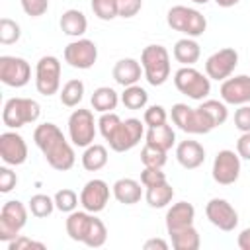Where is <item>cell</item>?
Wrapping results in <instances>:
<instances>
[{
	"label": "cell",
	"instance_id": "obj_34",
	"mask_svg": "<svg viewBox=\"0 0 250 250\" xmlns=\"http://www.w3.org/2000/svg\"><path fill=\"white\" fill-rule=\"evenodd\" d=\"M27 207H29V213L33 217H37V219H45V217H49L53 213V209H57L55 207V199L45 195V193L31 195V199L27 201Z\"/></svg>",
	"mask_w": 250,
	"mask_h": 250
},
{
	"label": "cell",
	"instance_id": "obj_14",
	"mask_svg": "<svg viewBox=\"0 0 250 250\" xmlns=\"http://www.w3.org/2000/svg\"><path fill=\"white\" fill-rule=\"evenodd\" d=\"M205 215H207V219H209V223L213 227H217L219 230H225V232L234 230L236 225H238L236 209L223 197L209 199L207 205H205Z\"/></svg>",
	"mask_w": 250,
	"mask_h": 250
},
{
	"label": "cell",
	"instance_id": "obj_3",
	"mask_svg": "<svg viewBox=\"0 0 250 250\" xmlns=\"http://www.w3.org/2000/svg\"><path fill=\"white\" fill-rule=\"evenodd\" d=\"M166 21L174 31L184 33L186 37H199L207 29V20L205 16L189 6H172L166 14Z\"/></svg>",
	"mask_w": 250,
	"mask_h": 250
},
{
	"label": "cell",
	"instance_id": "obj_31",
	"mask_svg": "<svg viewBox=\"0 0 250 250\" xmlns=\"http://www.w3.org/2000/svg\"><path fill=\"white\" fill-rule=\"evenodd\" d=\"M59 96H61V104L64 107H76L82 102V98H84V82L80 78L68 80L62 86V90H61Z\"/></svg>",
	"mask_w": 250,
	"mask_h": 250
},
{
	"label": "cell",
	"instance_id": "obj_51",
	"mask_svg": "<svg viewBox=\"0 0 250 250\" xmlns=\"http://www.w3.org/2000/svg\"><path fill=\"white\" fill-rule=\"evenodd\" d=\"M217 2V6H221V8H232V6H236L240 0H215Z\"/></svg>",
	"mask_w": 250,
	"mask_h": 250
},
{
	"label": "cell",
	"instance_id": "obj_50",
	"mask_svg": "<svg viewBox=\"0 0 250 250\" xmlns=\"http://www.w3.org/2000/svg\"><path fill=\"white\" fill-rule=\"evenodd\" d=\"M236 244H238L240 250H250V229L240 230V234L236 238Z\"/></svg>",
	"mask_w": 250,
	"mask_h": 250
},
{
	"label": "cell",
	"instance_id": "obj_32",
	"mask_svg": "<svg viewBox=\"0 0 250 250\" xmlns=\"http://www.w3.org/2000/svg\"><path fill=\"white\" fill-rule=\"evenodd\" d=\"M148 102V94L145 88L133 84V86H125L123 94H121V104L127 109H143Z\"/></svg>",
	"mask_w": 250,
	"mask_h": 250
},
{
	"label": "cell",
	"instance_id": "obj_45",
	"mask_svg": "<svg viewBox=\"0 0 250 250\" xmlns=\"http://www.w3.org/2000/svg\"><path fill=\"white\" fill-rule=\"evenodd\" d=\"M143 8V0H117V12L119 18H133L141 12Z\"/></svg>",
	"mask_w": 250,
	"mask_h": 250
},
{
	"label": "cell",
	"instance_id": "obj_15",
	"mask_svg": "<svg viewBox=\"0 0 250 250\" xmlns=\"http://www.w3.org/2000/svg\"><path fill=\"white\" fill-rule=\"evenodd\" d=\"M213 180L221 186H230L240 176V156L234 150L223 148L213 160Z\"/></svg>",
	"mask_w": 250,
	"mask_h": 250
},
{
	"label": "cell",
	"instance_id": "obj_29",
	"mask_svg": "<svg viewBox=\"0 0 250 250\" xmlns=\"http://www.w3.org/2000/svg\"><path fill=\"white\" fill-rule=\"evenodd\" d=\"M90 102H92L94 111L105 113V111H113V109L117 107L119 96H117V92H115L113 88H109V86H100V88L94 90Z\"/></svg>",
	"mask_w": 250,
	"mask_h": 250
},
{
	"label": "cell",
	"instance_id": "obj_22",
	"mask_svg": "<svg viewBox=\"0 0 250 250\" xmlns=\"http://www.w3.org/2000/svg\"><path fill=\"white\" fill-rule=\"evenodd\" d=\"M111 193H113V197L119 203H123V205H135L143 197V188L133 178H119L111 186Z\"/></svg>",
	"mask_w": 250,
	"mask_h": 250
},
{
	"label": "cell",
	"instance_id": "obj_46",
	"mask_svg": "<svg viewBox=\"0 0 250 250\" xmlns=\"http://www.w3.org/2000/svg\"><path fill=\"white\" fill-rule=\"evenodd\" d=\"M234 127L240 133H248L250 131V105L244 104L234 111Z\"/></svg>",
	"mask_w": 250,
	"mask_h": 250
},
{
	"label": "cell",
	"instance_id": "obj_6",
	"mask_svg": "<svg viewBox=\"0 0 250 250\" xmlns=\"http://www.w3.org/2000/svg\"><path fill=\"white\" fill-rule=\"evenodd\" d=\"M172 121H174V125H178V129H182L184 133H189V135H205L215 129L213 121L199 105L189 107L188 104H174L172 105Z\"/></svg>",
	"mask_w": 250,
	"mask_h": 250
},
{
	"label": "cell",
	"instance_id": "obj_21",
	"mask_svg": "<svg viewBox=\"0 0 250 250\" xmlns=\"http://www.w3.org/2000/svg\"><path fill=\"white\" fill-rule=\"evenodd\" d=\"M113 80L119 84V86H133L141 80V76L145 74L143 72V64L135 59H121L115 62L113 66Z\"/></svg>",
	"mask_w": 250,
	"mask_h": 250
},
{
	"label": "cell",
	"instance_id": "obj_11",
	"mask_svg": "<svg viewBox=\"0 0 250 250\" xmlns=\"http://www.w3.org/2000/svg\"><path fill=\"white\" fill-rule=\"evenodd\" d=\"M62 57H64V61H66L72 68L88 70V68H92L94 62L98 61V47H96L94 41L84 39V37H78L76 41H70V43L64 47Z\"/></svg>",
	"mask_w": 250,
	"mask_h": 250
},
{
	"label": "cell",
	"instance_id": "obj_27",
	"mask_svg": "<svg viewBox=\"0 0 250 250\" xmlns=\"http://www.w3.org/2000/svg\"><path fill=\"white\" fill-rule=\"evenodd\" d=\"M145 139H146L148 145H152V146L162 148V150L168 152L174 146V143H176V133H174V129L168 123H162L158 127H148Z\"/></svg>",
	"mask_w": 250,
	"mask_h": 250
},
{
	"label": "cell",
	"instance_id": "obj_1",
	"mask_svg": "<svg viewBox=\"0 0 250 250\" xmlns=\"http://www.w3.org/2000/svg\"><path fill=\"white\" fill-rule=\"evenodd\" d=\"M33 141L43 152L47 164L59 172H66L74 166L76 154L72 145L66 141L62 131L55 123H41L33 131Z\"/></svg>",
	"mask_w": 250,
	"mask_h": 250
},
{
	"label": "cell",
	"instance_id": "obj_12",
	"mask_svg": "<svg viewBox=\"0 0 250 250\" xmlns=\"http://www.w3.org/2000/svg\"><path fill=\"white\" fill-rule=\"evenodd\" d=\"M143 137H145V125L141 123V119L129 117V119L121 121V125L117 127V131L113 133V137L107 143H109L111 150L125 152V150H131L133 146H137Z\"/></svg>",
	"mask_w": 250,
	"mask_h": 250
},
{
	"label": "cell",
	"instance_id": "obj_36",
	"mask_svg": "<svg viewBox=\"0 0 250 250\" xmlns=\"http://www.w3.org/2000/svg\"><path fill=\"white\" fill-rule=\"evenodd\" d=\"M166 150L162 148H156L148 143H145L143 150H141V162L143 166H150V168H164L166 164Z\"/></svg>",
	"mask_w": 250,
	"mask_h": 250
},
{
	"label": "cell",
	"instance_id": "obj_7",
	"mask_svg": "<svg viewBox=\"0 0 250 250\" xmlns=\"http://www.w3.org/2000/svg\"><path fill=\"white\" fill-rule=\"evenodd\" d=\"M27 213H29V207H25L18 199H10L2 205V209H0V242L8 244L10 240H14L20 234V230L27 223Z\"/></svg>",
	"mask_w": 250,
	"mask_h": 250
},
{
	"label": "cell",
	"instance_id": "obj_28",
	"mask_svg": "<svg viewBox=\"0 0 250 250\" xmlns=\"http://www.w3.org/2000/svg\"><path fill=\"white\" fill-rule=\"evenodd\" d=\"M172 197H174V188L168 184V180L166 182H160L156 186H148L146 191H145V199H146V203L152 209L166 207L172 201Z\"/></svg>",
	"mask_w": 250,
	"mask_h": 250
},
{
	"label": "cell",
	"instance_id": "obj_35",
	"mask_svg": "<svg viewBox=\"0 0 250 250\" xmlns=\"http://www.w3.org/2000/svg\"><path fill=\"white\" fill-rule=\"evenodd\" d=\"M199 107L209 115V119L213 121L215 127L223 125L227 121V117H229V109H227L225 102H219V100H203L199 104Z\"/></svg>",
	"mask_w": 250,
	"mask_h": 250
},
{
	"label": "cell",
	"instance_id": "obj_17",
	"mask_svg": "<svg viewBox=\"0 0 250 250\" xmlns=\"http://www.w3.org/2000/svg\"><path fill=\"white\" fill-rule=\"evenodd\" d=\"M107 201H109V186L104 180L94 178V180L86 182V186L80 191L82 209H86L90 213H100L105 209Z\"/></svg>",
	"mask_w": 250,
	"mask_h": 250
},
{
	"label": "cell",
	"instance_id": "obj_10",
	"mask_svg": "<svg viewBox=\"0 0 250 250\" xmlns=\"http://www.w3.org/2000/svg\"><path fill=\"white\" fill-rule=\"evenodd\" d=\"M31 80V66L21 57H0V82L10 88H21Z\"/></svg>",
	"mask_w": 250,
	"mask_h": 250
},
{
	"label": "cell",
	"instance_id": "obj_52",
	"mask_svg": "<svg viewBox=\"0 0 250 250\" xmlns=\"http://www.w3.org/2000/svg\"><path fill=\"white\" fill-rule=\"evenodd\" d=\"M191 2H193V4H207L209 0H191Z\"/></svg>",
	"mask_w": 250,
	"mask_h": 250
},
{
	"label": "cell",
	"instance_id": "obj_25",
	"mask_svg": "<svg viewBox=\"0 0 250 250\" xmlns=\"http://www.w3.org/2000/svg\"><path fill=\"white\" fill-rule=\"evenodd\" d=\"M92 217H94V213H90V211H86V209H84V211H72V213H68L66 223H64L66 234H68L72 240L82 242L84 236H86V232H88V229H90Z\"/></svg>",
	"mask_w": 250,
	"mask_h": 250
},
{
	"label": "cell",
	"instance_id": "obj_2",
	"mask_svg": "<svg viewBox=\"0 0 250 250\" xmlns=\"http://www.w3.org/2000/svg\"><path fill=\"white\" fill-rule=\"evenodd\" d=\"M141 64L150 86H162L170 78V53L162 45H146L141 53Z\"/></svg>",
	"mask_w": 250,
	"mask_h": 250
},
{
	"label": "cell",
	"instance_id": "obj_47",
	"mask_svg": "<svg viewBox=\"0 0 250 250\" xmlns=\"http://www.w3.org/2000/svg\"><path fill=\"white\" fill-rule=\"evenodd\" d=\"M16 184H18L16 172L12 168H8V166H2L0 168V191L8 193V191H12L16 188Z\"/></svg>",
	"mask_w": 250,
	"mask_h": 250
},
{
	"label": "cell",
	"instance_id": "obj_4",
	"mask_svg": "<svg viewBox=\"0 0 250 250\" xmlns=\"http://www.w3.org/2000/svg\"><path fill=\"white\" fill-rule=\"evenodd\" d=\"M41 115V105L31 98H10L2 109V123L8 129H20L27 123H35Z\"/></svg>",
	"mask_w": 250,
	"mask_h": 250
},
{
	"label": "cell",
	"instance_id": "obj_16",
	"mask_svg": "<svg viewBox=\"0 0 250 250\" xmlns=\"http://www.w3.org/2000/svg\"><path fill=\"white\" fill-rule=\"evenodd\" d=\"M0 158L8 166H20L27 160L25 139L16 131H4L0 135Z\"/></svg>",
	"mask_w": 250,
	"mask_h": 250
},
{
	"label": "cell",
	"instance_id": "obj_24",
	"mask_svg": "<svg viewBox=\"0 0 250 250\" xmlns=\"http://www.w3.org/2000/svg\"><path fill=\"white\" fill-rule=\"evenodd\" d=\"M59 25H61L62 33H66V35L78 39V37H82V35L86 33V29H88V20H86V16H84L80 10L70 8V10L62 12V16H61V20H59Z\"/></svg>",
	"mask_w": 250,
	"mask_h": 250
},
{
	"label": "cell",
	"instance_id": "obj_5",
	"mask_svg": "<svg viewBox=\"0 0 250 250\" xmlns=\"http://www.w3.org/2000/svg\"><path fill=\"white\" fill-rule=\"evenodd\" d=\"M174 86L189 100L203 102L211 92V78L193 66H182L174 72Z\"/></svg>",
	"mask_w": 250,
	"mask_h": 250
},
{
	"label": "cell",
	"instance_id": "obj_20",
	"mask_svg": "<svg viewBox=\"0 0 250 250\" xmlns=\"http://www.w3.org/2000/svg\"><path fill=\"white\" fill-rule=\"evenodd\" d=\"M195 219V207L188 201H178L166 211V230L174 232L178 229L193 225Z\"/></svg>",
	"mask_w": 250,
	"mask_h": 250
},
{
	"label": "cell",
	"instance_id": "obj_23",
	"mask_svg": "<svg viewBox=\"0 0 250 250\" xmlns=\"http://www.w3.org/2000/svg\"><path fill=\"white\" fill-rule=\"evenodd\" d=\"M174 59L182 64V66H193L199 61L201 55V47L193 37H182L176 41L174 51H172Z\"/></svg>",
	"mask_w": 250,
	"mask_h": 250
},
{
	"label": "cell",
	"instance_id": "obj_30",
	"mask_svg": "<svg viewBox=\"0 0 250 250\" xmlns=\"http://www.w3.org/2000/svg\"><path fill=\"white\" fill-rule=\"evenodd\" d=\"M105 164H107V148L104 145L92 143V145H88L84 148V154H82V166H84V170L98 172Z\"/></svg>",
	"mask_w": 250,
	"mask_h": 250
},
{
	"label": "cell",
	"instance_id": "obj_33",
	"mask_svg": "<svg viewBox=\"0 0 250 250\" xmlns=\"http://www.w3.org/2000/svg\"><path fill=\"white\" fill-rule=\"evenodd\" d=\"M105 240H107V229H105V225L102 223V219H98L96 213H94L92 223H90V229H88V232H86L82 244H86V246H90V248H100V246L105 244Z\"/></svg>",
	"mask_w": 250,
	"mask_h": 250
},
{
	"label": "cell",
	"instance_id": "obj_19",
	"mask_svg": "<svg viewBox=\"0 0 250 250\" xmlns=\"http://www.w3.org/2000/svg\"><path fill=\"white\" fill-rule=\"evenodd\" d=\"M176 160L186 170H195L205 162V148L197 141H182L176 146Z\"/></svg>",
	"mask_w": 250,
	"mask_h": 250
},
{
	"label": "cell",
	"instance_id": "obj_8",
	"mask_svg": "<svg viewBox=\"0 0 250 250\" xmlns=\"http://www.w3.org/2000/svg\"><path fill=\"white\" fill-rule=\"evenodd\" d=\"M35 88L43 96H53L61 88V61L53 55H45L35 64Z\"/></svg>",
	"mask_w": 250,
	"mask_h": 250
},
{
	"label": "cell",
	"instance_id": "obj_38",
	"mask_svg": "<svg viewBox=\"0 0 250 250\" xmlns=\"http://www.w3.org/2000/svg\"><path fill=\"white\" fill-rule=\"evenodd\" d=\"M21 29L18 25V21L10 20V18H2L0 20V43L2 45H14L20 41Z\"/></svg>",
	"mask_w": 250,
	"mask_h": 250
},
{
	"label": "cell",
	"instance_id": "obj_49",
	"mask_svg": "<svg viewBox=\"0 0 250 250\" xmlns=\"http://www.w3.org/2000/svg\"><path fill=\"white\" fill-rule=\"evenodd\" d=\"M145 250H168L170 244L164 240V238H148L145 244H143Z\"/></svg>",
	"mask_w": 250,
	"mask_h": 250
},
{
	"label": "cell",
	"instance_id": "obj_40",
	"mask_svg": "<svg viewBox=\"0 0 250 250\" xmlns=\"http://www.w3.org/2000/svg\"><path fill=\"white\" fill-rule=\"evenodd\" d=\"M121 125V117L115 113V111H105L102 113V117L98 119V127H100V133L105 141H109L113 137V133L117 131V127Z\"/></svg>",
	"mask_w": 250,
	"mask_h": 250
},
{
	"label": "cell",
	"instance_id": "obj_18",
	"mask_svg": "<svg viewBox=\"0 0 250 250\" xmlns=\"http://www.w3.org/2000/svg\"><path fill=\"white\" fill-rule=\"evenodd\" d=\"M221 98L225 104H230V105L250 104V76L238 74V76H229L227 80H223Z\"/></svg>",
	"mask_w": 250,
	"mask_h": 250
},
{
	"label": "cell",
	"instance_id": "obj_13",
	"mask_svg": "<svg viewBox=\"0 0 250 250\" xmlns=\"http://www.w3.org/2000/svg\"><path fill=\"white\" fill-rule=\"evenodd\" d=\"M238 66V53L232 47H225L215 51L207 61H205V74L211 80H227L234 68Z\"/></svg>",
	"mask_w": 250,
	"mask_h": 250
},
{
	"label": "cell",
	"instance_id": "obj_48",
	"mask_svg": "<svg viewBox=\"0 0 250 250\" xmlns=\"http://www.w3.org/2000/svg\"><path fill=\"white\" fill-rule=\"evenodd\" d=\"M236 152L240 158L244 160H250V131L248 133H242L236 141Z\"/></svg>",
	"mask_w": 250,
	"mask_h": 250
},
{
	"label": "cell",
	"instance_id": "obj_26",
	"mask_svg": "<svg viewBox=\"0 0 250 250\" xmlns=\"http://www.w3.org/2000/svg\"><path fill=\"white\" fill-rule=\"evenodd\" d=\"M170 234V240H172V248L174 250H197L201 246V238H199V232L193 225L189 227H184V229H178L174 232H168Z\"/></svg>",
	"mask_w": 250,
	"mask_h": 250
},
{
	"label": "cell",
	"instance_id": "obj_42",
	"mask_svg": "<svg viewBox=\"0 0 250 250\" xmlns=\"http://www.w3.org/2000/svg\"><path fill=\"white\" fill-rule=\"evenodd\" d=\"M160 182H166V174L162 172V168H150V166H145L143 168V172H141V184L145 188L156 186Z\"/></svg>",
	"mask_w": 250,
	"mask_h": 250
},
{
	"label": "cell",
	"instance_id": "obj_37",
	"mask_svg": "<svg viewBox=\"0 0 250 250\" xmlns=\"http://www.w3.org/2000/svg\"><path fill=\"white\" fill-rule=\"evenodd\" d=\"M53 199H55V207H57L61 213H72V211H76L78 201H80L78 195H76V191H72V189H68V188L59 189Z\"/></svg>",
	"mask_w": 250,
	"mask_h": 250
},
{
	"label": "cell",
	"instance_id": "obj_41",
	"mask_svg": "<svg viewBox=\"0 0 250 250\" xmlns=\"http://www.w3.org/2000/svg\"><path fill=\"white\" fill-rule=\"evenodd\" d=\"M166 119H168V113H166V109H164L162 105H158V104L146 107L145 113H143V123H145L146 127H158V125L166 123Z\"/></svg>",
	"mask_w": 250,
	"mask_h": 250
},
{
	"label": "cell",
	"instance_id": "obj_43",
	"mask_svg": "<svg viewBox=\"0 0 250 250\" xmlns=\"http://www.w3.org/2000/svg\"><path fill=\"white\" fill-rule=\"evenodd\" d=\"M21 10L31 16V18H39L49 10V0H20Z\"/></svg>",
	"mask_w": 250,
	"mask_h": 250
},
{
	"label": "cell",
	"instance_id": "obj_44",
	"mask_svg": "<svg viewBox=\"0 0 250 250\" xmlns=\"http://www.w3.org/2000/svg\"><path fill=\"white\" fill-rule=\"evenodd\" d=\"M27 248H37V250H45L43 242H37L33 238H27L23 234H18L14 240L8 242V250H27Z\"/></svg>",
	"mask_w": 250,
	"mask_h": 250
},
{
	"label": "cell",
	"instance_id": "obj_9",
	"mask_svg": "<svg viewBox=\"0 0 250 250\" xmlns=\"http://www.w3.org/2000/svg\"><path fill=\"white\" fill-rule=\"evenodd\" d=\"M96 137V121H94V113L90 109L78 107L70 113L68 117V139L74 146H82L86 148L88 145L94 143Z\"/></svg>",
	"mask_w": 250,
	"mask_h": 250
},
{
	"label": "cell",
	"instance_id": "obj_39",
	"mask_svg": "<svg viewBox=\"0 0 250 250\" xmlns=\"http://www.w3.org/2000/svg\"><path fill=\"white\" fill-rule=\"evenodd\" d=\"M92 12L96 18L104 21H111L113 18L119 16L117 12V0H92Z\"/></svg>",
	"mask_w": 250,
	"mask_h": 250
}]
</instances>
